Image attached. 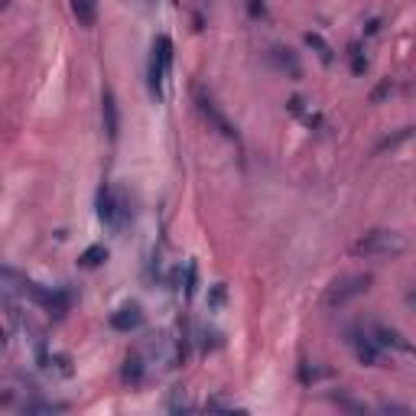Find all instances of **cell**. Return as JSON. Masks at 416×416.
Returning a JSON list of instances; mask_svg holds the SVG:
<instances>
[{"label": "cell", "mask_w": 416, "mask_h": 416, "mask_svg": "<svg viewBox=\"0 0 416 416\" xmlns=\"http://www.w3.org/2000/svg\"><path fill=\"white\" fill-rule=\"evenodd\" d=\"M351 251L358 257H397L407 251V237L397 231H387V228H374L368 235H361Z\"/></svg>", "instance_id": "obj_1"}, {"label": "cell", "mask_w": 416, "mask_h": 416, "mask_svg": "<svg viewBox=\"0 0 416 416\" xmlns=\"http://www.w3.org/2000/svg\"><path fill=\"white\" fill-rule=\"evenodd\" d=\"M170 68H172V39L166 33L153 39V49H150V68H147V78H150V95L156 101L166 98V78H170Z\"/></svg>", "instance_id": "obj_2"}, {"label": "cell", "mask_w": 416, "mask_h": 416, "mask_svg": "<svg viewBox=\"0 0 416 416\" xmlns=\"http://www.w3.org/2000/svg\"><path fill=\"white\" fill-rule=\"evenodd\" d=\"M127 218H131V208H127L124 192L114 189L111 182H104L101 189H98V221H101L107 231L117 235V231H124Z\"/></svg>", "instance_id": "obj_3"}, {"label": "cell", "mask_w": 416, "mask_h": 416, "mask_svg": "<svg viewBox=\"0 0 416 416\" xmlns=\"http://www.w3.org/2000/svg\"><path fill=\"white\" fill-rule=\"evenodd\" d=\"M20 293L29 296V299H33L39 309H46L49 315H56V319H62V315L68 312V306H72V299H68L66 290L39 286V283H33V280H27V276H20Z\"/></svg>", "instance_id": "obj_4"}, {"label": "cell", "mask_w": 416, "mask_h": 416, "mask_svg": "<svg viewBox=\"0 0 416 416\" xmlns=\"http://www.w3.org/2000/svg\"><path fill=\"white\" fill-rule=\"evenodd\" d=\"M371 283H374V276H371V274H348V276H339V280H335V283L325 290V306H329V309H335V306L351 303L355 296H364V293H368Z\"/></svg>", "instance_id": "obj_5"}, {"label": "cell", "mask_w": 416, "mask_h": 416, "mask_svg": "<svg viewBox=\"0 0 416 416\" xmlns=\"http://www.w3.org/2000/svg\"><path fill=\"white\" fill-rule=\"evenodd\" d=\"M195 107H199V114H202V117H205L208 124H211V127H215L218 133H221V137H228V140H237L235 124L228 121V117H225V111L218 107V104H215V98L208 95L205 88H195Z\"/></svg>", "instance_id": "obj_6"}, {"label": "cell", "mask_w": 416, "mask_h": 416, "mask_svg": "<svg viewBox=\"0 0 416 416\" xmlns=\"http://www.w3.org/2000/svg\"><path fill=\"white\" fill-rule=\"evenodd\" d=\"M355 348V358L361 361V364H368V368H380V345L374 339H371V332L364 329H348V339H345Z\"/></svg>", "instance_id": "obj_7"}, {"label": "cell", "mask_w": 416, "mask_h": 416, "mask_svg": "<svg viewBox=\"0 0 416 416\" xmlns=\"http://www.w3.org/2000/svg\"><path fill=\"white\" fill-rule=\"evenodd\" d=\"M371 339L378 341L380 348H390V351H403V355H416V348L410 345L403 335H400L397 329H390V325H380V322H371L368 325Z\"/></svg>", "instance_id": "obj_8"}, {"label": "cell", "mask_w": 416, "mask_h": 416, "mask_svg": "<svg viewBox=\"0 0 416 416\" xmlns=\"http://www.w3.org/2000/svg\"><path fill=\"white\" fill-rule=\"evenodd\" d=\"M143 325L140 303H124L117 312H111V329L114 332H137Z\"/></svg>", "instance_id": "obj_9"}, {"label": "cell", "mask_w": 416, "mask_h": 416, "mask_svg": "<svg viewBox=\"0 0 416 416\" xmlns=\"http://www.w3.org/2000/svg\"><path fill=\"white\" fill-rule=\"evenodd\" d=\"M101 117H104V133L107 140H117V131H121V114H117V98H114L111 88L101 91Z\"/></svg>", "instance_id": "obj_10"}, {"label": "cell", "mask_w": 416, "mask_h": 416, "mask_svg": "<svg viewBox=\"0 0 416 416\" xmlns=\"http://www.w3.org/2000/svg\"><path fill=\"white\" fill-rule=\"evenodd\" d=\"M121 378H124V384H131V387H140L143 378H147V358H143V351H131V355L124 358Z\"/></svg>", "instance_id": "obj_11"}, {"label": "cell", "mask_w": 416, "mask_h": 416, "mask_svg": "<svg viewBox=\"0 0 416 416\" xmlns=\"http://www.w3.org/2000/svg\"><path fill=\"white\" fill-rule=\"evenodd\" d=\"M270 62H274L280 72H286L290 78H303V66H299V59L293 56V49L274 46V49H270Z\"/></svg>", "instance_id": "obj_12"}, {"label": "cell", "mask_w": 416, "mask_h": 416, "mask_svg": "<svg viewBox=\"0 0 416 416\" xmlns=\"http://www.w3.org/2000/svg\"><path fill=\"white\" fill-rule=\"evenodd\" d=\"M72 13H75L78 27L91 29L98 20V0H72Z\"/></svg>", "instance_id": "obj_13"}, {"label": "cell", "mask_w": 416, "mask_h": 416, "mask_svg": "<svg viewBox=\"0 0 416 416\" xmlns=\"http://www.w3.org/2000/svg\"><path fill=\"white\" fill-rule=\"evenodd\" d=\"M306 46H309L312 52L322 59V66H332V62H335V49H332L329 43L319 36V33H306Z\"/></svg>", "instance_id": "obj_14"}, {"label": "cell", "mask_w": 416, "mask_h": 416, "mask_svg": "<svg viewBox=\"0 0 416 416\" xmlns=\"http://www.w3.org/2000/svg\"><path fill=\"white\" fill-rule=\"evenodd\" d=\"M104 260H107V247H104V244H91L85 254L78 257V267H85V270H95V267H101Z\"/></svg>", "instance_id": "obj_15"}, {"label": "cell", "mask_w": 416, "mask_h": 416, "mask_svg": "<svg viewBox=\"0 0 416 416\" xmlns=\"http://www.w3.org/2000/svg\"><path fill=\"white\" fill-rule=\"evenodd\" d=\"M410 133H413V127H403V131H397L394 137H384V140L374 147V153H387V150H394V147H400V143L407 140Z\"/></svg>", "instance_id": "obj_16"}, {"label": "cell", "mask_w": 416, "mask_h": 416, "mask_svg": "<svg viewBox=\"0 0 416 416\" xmlns=\"http://www.w3.org/2000/svg\"><path fill=\"white\" fill-rule=\"evenodd\" d=\"M46 371H56L59 378H72V361H68V355H49Z\"/></svg>", "instance_id": "obj_17"}, {"label": "cell", "mask_w": 416, "mask_h": 416, "mask_svg": "<svg viewBox=\"0 0 416 416\" xmlns=\"http://www.w3.org/2000/svg\"><path fill=\"white\" fill-rule=\"evenodd\" d=\"M348 56H351V72H355V75H364V68H368V59L361 56V46H358V43H351V46H348Z\"/></svg>", "instance_id": "obj_18"}, {"label": "cell", "mask_w": 416, "mask_h": 416, "mask_svg": "<svg viewBox=\"0 0 416 416\" xmlns=\"http://www.w3.org/2000/svg\"><path fill=\"white\" fill-rule=\"evenodd\" d=\"M195 286H199V267L189 264L186 267V296H195Z\"/></svg>", "instance_id": "obj_19"}, {"label": "cell", "mask_w": 416, "mask_h": 416, "mask_svg": "<svg viewBox=\"0 0 416 416\" xmlns=\"http://www.w3.org/2000/svg\"><path fill=\"white\" fill-rule=\"evenodd\" d=\"M332 403H339L341 410H355V413H364V403H358V400H351V397H332Z\"/></svg>", "instance_id": "obj_20"}, {"label": "cell", "mask_w": 416, "mask_h": 416, "mask_svg": "<svg viewBox=\"0 0 416 416\" xmlns=\"http://www.w3.org/2000/svg\"><path fill=\"white\" fill-rule=\"evenodd\" d=\"M247 10H251V17H254V20H267L264 0H247Z\"/></svg>", "instance_id": "obj_21"}, {"label": "cell", "mask_w": 416, "mask_h": 416, "mask_svg": "<svg viewBox=\"0 0 416 416\" xmlns=\"http://www.w3.org/2000/svg\"><path fill=\"white\" fill-rule=\"evenodd\" d=\"M205 410H228V413H241V407H235V403H225V400H208Z\"/></svg>", "instance_id": "obj_22"}, {"label": "cell", "mask_w": 416, "mask_h": 416, "mask_svg": "<svg viewBox=\"0 0 416 416\" xmlns=\"http://www.w3.org/2000/svg\"><path fill=\"white\" fill-rule=\"evenodd\" d=\"M221 303H225V283L211 286V306H215V309H218V306H221Z\"/></svg>", "instance_id": "obj_23"}, {"label": "cell", "mask_w": 416, "mask_h": 416, "mask_svg": "<svg viewBox=\"0 0 416 416\" xmlns=\"http://www.w3.org/2000/svg\"><path fill=\"white\" fill-rule=\"evenodd\" d=\"M407 303H410V306H416V283L407 290Z\"/></svg>", "instance_id": "obj_24"}]
</instances>
